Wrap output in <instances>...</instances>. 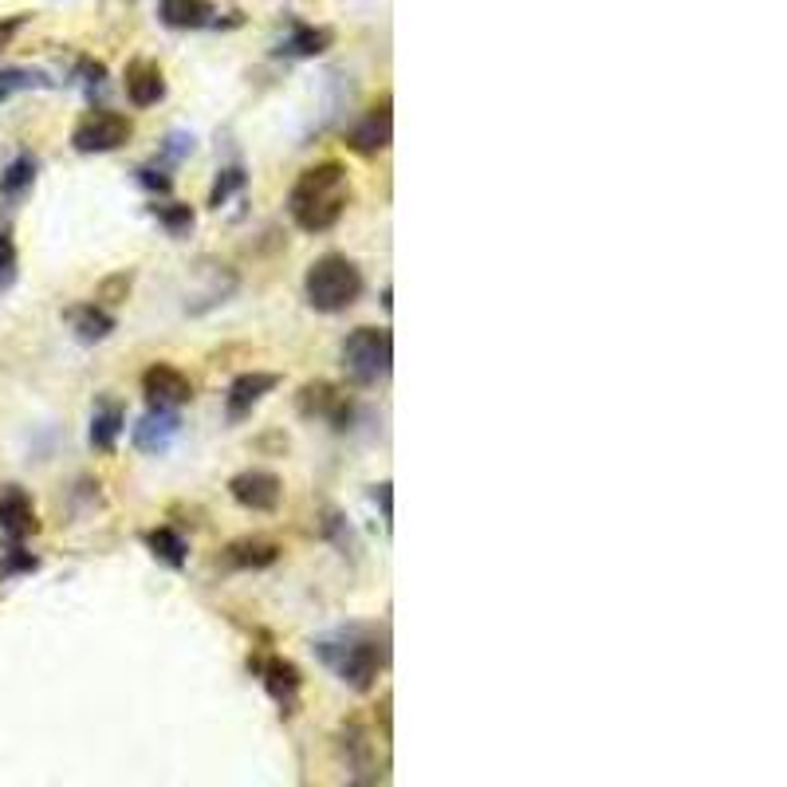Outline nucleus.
<instances>
[{
	"label": "nucleus",
	"instance_id": "1",
	"mask_svg": "<svg viewBox=\"0 0 787 787\" xmlns=\"http://www.w3.org/2000/svg\"><path fill=\"white\" fill-rule=\"evenodd\" d=\"M351 186L347 169L339 162H323V166L303 169V178L291 189V217L303 233H328L339 217L347 213Z\"/></svg>",
	"mask_w": 787,
	"mask_h": 787
},
{
	"label": "nucleus",
	"instance_id": "2",
	"mask_svg": "<svg viewBox=\"0 0 787 787\" xmlns=\"http://www.w3.org/2000/svg\"><path fill=\"white\" fill-rule=\"evenodd\" d=\"M315 654L323 657V666L339 677V681H347L351 689L366 694L378 677V666H383V650L370 634L363 630H339L331 638H319L315 642Z\"/></svg>",
	"mask_w": 787,
	"mask_h": 787
},
{
	"label": "nucleus",
	"instance_id": "3",
	"mask_svg": "<svg viewBox=\"0 0 787 787\" xmlns=\"http://www.w3.org/2000/svg\"><path fill=\"white\" fill-rule=\"evenodd\" d=\"M303 288H308L311 308L335 315V311H347L351 303L363 296V273H358L355 261H347V256L328 253L308 268Z\"/></svg>",
	"mask_w": 787,
	"mask_h": 787
},
{
	"label": "nucleus",
	"instance_id": "4",
	"mask_svg": "<svg viewBox=\"0 0 787 787\" xmlns=\"http://www.w3.org/2000/svg\"><path fill=\"white\" fill-rule=\"evenodd\" d=\"M390 363H394V339L386 328H358L343 343V366L363 386L390 375Z\"/></svg>",
	"mask_w": 787,
	"mask_h": 787
},
{
	"label": "nucleus",
	"instance_id": "5",
	"mask_svg": "<svg viewBox=\"0 0 787 787\" xmlns=\"http://www.w3.org/2000/svg\"><path fill=\"white\" fill-rule=\"evenodd\" d=\"M134 134L131 119L119 111H91L84 122L76 126V134H71V142H76L79 154H111L119 151V146H126Z\"/></svg>",
	"mask_w": 787,
	"mask_h": 787
},
{
	"label": "nucleus",
	"instance_id": "6",
	"mask_svg": "<svg viewBox=\"0 0 787 787\" xmlns=\"http://www.w3.org/2000/svg\"><path fill=\"white\" fill-rule=\"evenodd\" d=\"M142 390H146L154 410H174V406H186L189 398H193V383L169 363H154L151 370L142 375Z\"/></svg>",
	"mask_w": 787,
	"mask_h": 787
},
{
	"label": "nucleus",
	"instance_id": "7",
	"mask_svg": "<svg viewBox=\"0 0 787 787\" xmlns=\"http://www.w3.org/2000/svg\"><path fill=\"white\" fill-rule=\"evenodd\" d=\"M229 488H233L236 505L253 508V512H276V505H280V497H284L280 477H273V473H264V469L241 473V477H233Z\"/></svg>",
	"mask_w": 787,
	"mask_h": 787
},
{
	"label": "nucleus",
	"instance_id": "8",
	"mask_svg": "<svg viewBox=\"0 0 787 787\" xmlns=\"http://www.w3.org/2000/svg\"><path fill=\"white\" fill-rule=\"evenodd\" d=\"M0 532L12 535V540H24V535L36 532V508H32L24 488L16 485L0 488Z\"/></svg>",
	"mask_w": 787,
	"mask_h": 787
},
{
	"label": "nucleus",
	"instance_id": "9",
	"mask_svg": "<svg viewBox=\"0 0 787 787\" xmlns=\"http://www.w3.org/2000/svg\"><path fill=\"white\" fill-rule=\"evenodd\" d=\"M390 131H394V114H390V99H383V103H375L370 111H366V119L358 122L355 131H351V146H355L358 154H378L390 146Z\"/></svg>",
	"mask_w": 787,
	"mask_h": 787
},
{
	"label": "nucleus",
	"instance_id": "10",
	"mask_svg": "<svg viewBox=\"0 0 787 787\" xmlns=\"http://www.w3.org/2000/svg\"><path fill=\"white\" fill-rule=\"evenodd\" d=\"M280 378L276 375H264V370H253V375H241L233 386H229V418L241 422L253 413V406L264 402V394H273Z\"/></svg>",
	"mask_w": 787,
	"mask_h": 787
},
{
	"label": "nucleus",
	"instance_id": "11",
	"mask_svg": "<svg viewBox=\"0 0 787 787\" xmlns=\"http://www.w3.org/2000/svg\"><path fill=\"white\" fill-rule=\"evenodd\" d=\"M162 95H166V79H162V67L158 64H146V59H138V64L126 67V99H131L134 107L162 103Z\"/></svg>",
	"mask_w": 787,
	"mask_h": 787
},
{
	"label": "nucleus",
	"instance_id": "12",
	"mask_svg": "<svg viewBox=\"0 0 787 787\" xmlns=\"http://www.w3.org/2000/svg\"><path fill=\"white\" fill-rule=\"evenodd\" d=\"M174 433H178V413L151 410L138 425H134V445H138L142 453H162V450H169Z\"/></svg>",
	"mask_w": 787,
	"mask_h": 787
},
{
	"label": "nucleus",
	"instance_id": "13",
	"mask_svg": "<svg viewBox=\"0 0 787 787\" xmlns=\"http://www.w3.org/2000/svg\"><path fill=\"white\" fill-rule=\"evenodd\" d=\"M264 685H268V694L276 697V705H280L284 712H291V705H296V697H300V669L291 666V662H284V657H273L268 666H264Z\"/></svg>",
	"mask_w": 787,
	"mask_h": 787
},
{
	"label": "nucleus",
	"instance_id": "14",
	"mask_svg": "<svg viewBox=\"0 0 787 787\" xmlns=\"http://www.w3.org/2000/svg\"><path fill=\"white\" fill-rule=\"evenodd\" d=\"M162 24H169V29H206V24H213V4L209 0H162Z\"/></svg>",
	"mask_w": 787,
	"mask_h": 787
},
{
	"label": "nucleus",
	"instance_id": "15",
	"mask_svg": "<svg viewBox=\"0 0 787 787\" xmlns=\"http://www.w3.org/2000/svg\"><path fill=\"white\" fill-rule=\"evenodd\" d=\"M122 406L119 402H103L99 410H95V418H91V445L95 450H103V453H111L114 450V441H119V433H122Z\"/></svg>",
	"mask_w": 787,
	"mask_h": 787
},
{
	"label": "nucleus",
	"instance_id": "16",
	"mask_svg": "<svg viewBox=\"0 0 787 787\" xmlns=\"http://www.w3.org/2000/svg\"><path fill=\"white\" fill-rule=\"evenodd\" d=\"M146 544H151V552L158 555L162 563H169V567H181V563H186L189 547L174 528H154V532L146 535Z\"/></svg>",
	"mask_w": 787,
	"mask_h": 787
},
{
	"label": "nucleus",
	"instance_id": "17",
	"mask_svg": "<svg viewBox=\"0 0 787 787\" xmlns=\"http://www.w3.org/2000/svg\"><path fill=\"white\" fill-rule=\"evenodd\" d=\"M229 563L233 567H268V563H276V544H268V540H241V544L229 547Z\"/></svg>",
	"mask_w": 787,
	"mask_h": 787
},
{
	"label": "nucleus",
	"instance_id": "18",
	"mask_svg": "<svg viewBox=\"0 0 787 787\" xmlns=\"http://www.w3.org/2000/svg\"><path fill=\"white\" fill-rule=\"evenodd\" d=\"M331 29H296V36L284 44V52L291 56H319V52H328L331 47Z\"/></svg>",
	"mask_w": 787,
	"mask_h": 787
},
{
	"label": "nucleus",
	"instance_id": "19",
	"mask_svg": "<svg viewBox=\"0 0 787 787\" xmlns=\"http://www.w3.org/2000/svg\"><path fill=\"white\" fill-rule=\"evenodd\" d=\"M32 87H52V84H47V76L29 71V67H9V71H0V103L12 99L16 91H32Z\"/></svg>",
	"mask_w": 787,
	"mask_h": 787
},
{
	"label": "nucleus",
	"instance_id": "20",
	"mask_svg": "<svg viewBox=\"0 0 787 787\" xmlns=\"http://www.w3.org/2000/svg\"><path fill=\"white\" fill-rule=\"evenodd\" d=\"M76 331L84 343H95V339H107L114 331V319L107 315L103 308H84L76 315Z\"/></svg>",
	"mask_w": 787,
	"mask_h": 787
},
{
	"label": "nucleus",
	"instance_id": "21",
	"mask_svg": "<svg viewBox=\"0 0 787 787\" xmlns=\"http://www.w3.org/2000/svg\"><path fill=\"white\" fill-rule=\"evenodd\" d=\"M32 178H36V162L16 158L9 169H4V178H0V193H20V189L32 186Z\"/></svg>",
	"mask_w": 787,
	"mask_h": 787
},
{
	"label": "nucleus",
	"instance_id": "22",
	"mask_svg": "<svg viewBox=\"0 0 787 787\" xmlns=\"http://www.w3.org/2000/svg\"><path fill=\"white\" fill-rule=\"evenodd\" d=\"M303 413H331L335 410V406H343V398H339L335 390H331L328 383H319V386H308V390H303Z\"/></svg>",
	"mask_w": 787,
	"mask_h": 787
},
{
	"label": "nucleus",
	"instance_id": "23",
	"mask_svg": "<svg viewBox=\"0 0 787 787\" xmlns=\"http://www.w3.org/2000/svg\"><path fill=\"white\" fill-rule=\"evenodd\" d=\"M12 276H16V244L9 225H0V284H9Z\"/></svg>",
	"mask_w": 787,
	"mask_h": 787
},
{
	"label": "nucleus",
	"instance_id": "24",
	"mask_svg": "<svg viewBox=\"0 0 787 787\" xmlns=\"http://www.w3.org/2000/svg\"><path fill=\"white\" fill-rule=\"evenodd\" d=\"M244 181V174L241 169H225L221 178H217V186H213V206H221V201H229V193H233L236 186Z\"/></svg>",
	"mask_w": 787,
	"mask_h": 787
},
{
	"label": "nucleus",
	"instance_id": "25",
	"mask_svg": "<svg viewBox=\"0 0 787 787\" xmlns=\"http://www.w3.org/2000/svg\"><path fill=\"white\" fill-rule=\"evenodd\" d=\"M162 221H166L174 233H181V229L193 225V213H189V209H162Z\"/></svg>",
	"mask_w": 787,
	"mask_h": 787
},
{
	"label": "nucleus",
	"instance_id": "26",
	"mask_svg": "<svg viewBox=\"0 0 787 787\" xmlns=\"http://www.w3.org/2000/svg\"><path fill=\"white\" fill-rule=\"evenodd\" d=\"M24 20H29V16H4V20H0V47L12 44V36L24 29Z\"/></svg>",
	"mask_w": 787,
	"mask_h": 787
}]
</instances>
